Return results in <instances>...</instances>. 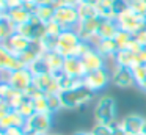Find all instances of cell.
Segmentation results:
<instances>
[{
    "label": "cell",
    "instance_id": "obj_1",
    "mask_svg": "<svg viewBox=\"0 0 146 135\" xmlns=\"http://www.w3.org/2000/svg\"><path fill=\"white\" fill-rule=\"evenodd\" d=\"M94 119L98 124L111 126L116 122V100L111 96H101L94 107Z\"/></svg>",
    "mask_w": 146,
    "mask_h": 135
},
{
    "label": "cell",
    "instance_id": "obj_2",
    "mask_svg": "<svg viewBox=\"0 0 146 135\" xmlns=\"http://www.w3.org/2000/svg\"><path fill=\"white\" fill-rule=\"evenodd\" d=\"M94 93L88 90L85 86H80L77 90H71V91H63L60 93L61 97V104H63V110H76L80 107L86 105L90 100L93 99Z\"/></svg>",
    "mask_w": 146,
    "mask_h": 135
},
{
    "label": "cell",
    "instance_id": "obj_3",
    "mask_svg": "<svg viewBox=\"0 0 146 135\" xmlns=\"http://www.w3.org/2000/svg\"><path fill=\"white\" fill-rule=\"evenodd\" d=\"M80 43H82V39H80V36L77 35L76 28H74V30H64L63 33L58 36L57 49L55 50H57L58 53H61L64 58L74 57L76 55V49Z\"/></svg>",
    "mask_w": 146,
    "mask_h": 135
},
{
    "label": "cell",
    "instance_id": "obj_4",
    "mask_svg": "<svg viewBox=\"0 0 146 135\" xmlns=\"http://www.w3.org/2000/svg\"><path fill=\"white\" fill-rule=\"evenodd\" d=\"M116 22H118V25H119V28L129 31L130 35H137L138 31H141L146 28V17L137 14V13L132 11L130 8L127 9V11H124L121 16H118Z\"/></svg>",
    "mask_w": 146,
    "mask_h": 135
},
{
    "label": "cell",
    "instance_id": "obj_5",
    "mask_svg": "<svg viewBox=\"0 0 146 135\" xmlns=\"http://www.w3.org/2000/svg\"><path fill=\"white\" fill-rule=\"evenodd\" d=\"M52 126H54V115L50 113H35L27 119V124L24 127L25 134L29 132H36L41 135H49Z\"/></svg>",
    "mask_w": 146,
    "mask_h": 135
},
{
    "label": "cell",
    "instance_id": "obj_6",
    "mask_svg": "<svg viewBox=\"0 0 146 135\" xmlns=\"http://www.w3.org/2000/svg\"><path fill=\"white\" fill-rule=\"evenodd\" d=\"M110 82H111V71L104 68L94 72H88L83 77V86L88 88L91 93H98V91L104 90Z\"/></svg>",
    "mask_w": 146,
    "mask_h": 135
},
{
    "label": "cell",
    "instance_id": "obj_7",
    "mask_svg": "<svg viewBox=\"0 0 146 135\" xmlns=\"http://www.w3.org/2000/svg\"><path fill=\"white\" fill-rule=\"evenodd\" d=\"M54 21H57L64 30H74V28L79 25V22H80L77 6L63 5V6H60V8H55Z\"/></svg>",
    "mask_w": 146,
    "mask_h": 135
},
{
    "label": "cell",
    "instance_id": "obj_8",
    "mask_svg": "<svg viewBox=\"0 0 146 135\" xmlns=\"http://www.w3.org/2000/svg\"><path fill=\"white\" fill-rule=\"evenodd\" d=\"M119 126L127 135H137V134H143L146 127V118L138 113H130V115L124 116L119 121Z\"/></svg>",
    "mask_w": 146,
    "mask_h": 135
},
{
    "label": "cell",
    "instance_id": "obj_9",
    "mask_svg": "<svg viewBox=\"0 0 146 135\" xmlns=\"http://www.w3.org/2000/svg\"><path fill=\"white\" fill-rule=\"evenodd\" d=\"M7 83H10L17 91H25L29 86L33 85V74L29 68L17 69V71L10 74V78H8Z\"/></svg>",
    "mask_w": 146,
    "mask_h": 135
},
{
    "label": "cell",
    "instance_id": "obj_10",
    "mask_svg": "<svg viewBox=\"0 0 146 135\" xmlns=\"http://www.w3.org/2000/svg\"><path fill=\"white\" fill-rule=\"evenodd\" d=\"M111 83L118 88H130L133 85H137L132 69L116 66V65H115L113 71H111Z\"/></svg>",
    "mask_w": 146,
    "mask_h": 135
},
{
    "label": "cell",
    "instance_id": "obj_11",
    "mask_svg": "<svg viewBox=\"0 0 146 135\" xmlns=\"http://www.w3.org/2000/svg\"><path fill=\"white\" fill-rule=\"evenodd\" d=\"M102 21H104V19L99 17V16L91 17V19H86V21H80L79 25L76 27V31L80 36V39L82 41H90L94 35H98V30H99V27H101Z\"/></svg>",
    "mask_w": 146,
    "mask_h": 135
},
{
    "label": "cell",
    "instance_id": "obj_12",
    "mask_svg": "<svg viewBox=\"0 0 146 135\" xmlns=\"http://www.w3.org/2000/svg\"><path fill=\"white\" fill-rule=\"evenodd\" d=\"M22 68H25V66L22 65V61L19 60V57L16 53L10 52L5 46H0V69L2 71L14 72Z\"/></svg>",
    "mask_w": 146,
    "mask_h": 135
},
{
    "label": "cell",
    "instance_id": "obj_13",
    "mask_svg": "<svg viewBox=\"0 0 146 135\" xmlns=\"http://www.w3.org/2000/svg\"><path fill=\"white\" fill-rule=\"evenodd\" d=\"M33 43H35V41H32V39H29V38L22 36L21 33H16V35H13L10 39L3 41L2 46H5L10 52L16 53V55H21L22 52L29 50L30 47L33 46Z\"/></svg>",
    "mask_w": 146,
    "mask_h": 135
},
{
    "label": "cell",
    "instance_id": "obj_14",
    "mask_svg": "<svg viewBox=\"0 0 146 135\" xmlns=\"http://www.w3.org/2000/svg\"><path fill=\"white\" fill-rule=\"evenodd\" d=\"M63 72L66 75H69V77H76V78H83L88 74L82 58H79V57H68V58H64Z\"/></svg>",
    "mask_w": 146,
    "mask_h": 135
},
{
    "label": "cell",
    "instance_id": "obj_15",
    "mask_svg": "<svg viewBox=\"0 0 146 135\" xmlns=\"http://www.w3.org/2000/svg\"><path fill=\"white\" fill-rule=\"evenodd\" d=\"M27 124V118H24L17 110H11V112L5 113V115H0V129L2 130H7L10 127H21L24 129Z\"/></svg>",
    "mask_w": 146,
    "mask_h": 135
},
{
    "label": "cell",
    "instance_id": "obj_16",
    "mask_svg": "<svg viewBox=\"0 0 146 135\" xmlns=\"http://www.w3.org/2000/svg\"><path fill=\"white\" fill-rule=\"evenodd\" d=\"M82 61H83V65H85L86 72H94V71H99V69L107 68V66H105L107 58L102 57L96 49H93L90 53H86V55L82 58Z\"/></svg>",
    "mask_w": 146,
    "mask_h": 135
},
{
    "label": "cell",
    "instance_id": "obj_17",
    "mask_svg": "<svg viewBox=\"0 0 146 135\" xmlns=\"http://www.w3.org/2000/svg\"><path fill=\"white\" fill-rule=\"evenodd\" d=\"M42 57H44L46 63H47V66H49V71H50L52 74L63 71L64 57L61 55V53H58L57 50H50V52H46Z\"/></svg>",
    "mask_w": 146,
    "mask_h": 135
},
{
    "label": "cell",
    "instance_id": "obj_18",
    "mask_svg": "<svg viewBox=\"0 0 146 135\" xmlns=\"http://www.w3.org/2000/svg\"><path fill=\"white\" fill-rule=\"evenodd\" d=\"M16 33H17V25L14 24L7 14L0 16V39H2V43L10 39V38Z\"/></svg>",
    "mask_w": 146,
    "mask_h": 135
},
{
    "label": "cell",
    "instance_id": "obj_19",
    "mask_svg": "<svg viewBox=\"0 0 146 135\" xmlns=\"http://www.w3.org/2000/svg\"><path fill=\"white\" fill-rule=\"evenodd\" d=\"M2 14H7L8 17L11 19V21L14 22V24L19 27V25L22 24H27V22L32 19V13L29 11V9H25L24 6H21V8H13V9H8L7 13H2Z\"/></svg>",
    "mask_w": 146,
    "mask_h": 135
},
{
    "label": "cell",
    "instance_id": "obj_20",
    "mask_svg": "<svg viewBox=\"0 0 146 135\" xmlns=\"http://www.w3.org/2000/svg\"><path fill=\"white\" fill-rule=\"evenodd\" d=\"M118 30H119V25H118L116 21H105L104 19L98 30V36L101 39H113L115 35L118 33Z\"/></svg>",
    "mask_w": 146,
    "mask_h": 135
},
{
    "label": "cell",
    "instance_id": "obj_21",
    "mask_svg": "<svg viewBox=\"0 0 146 135\" xmlns=\"http://www.w3.org/2000/svg\"><path fill=\"white\" fill-rule=\"evenodd\" d=\"M116 66H123V68H132L133 65H137V55L132 53L130 50L124 49V50H118L116 55L113 58Z\"/></svg>",
    "mask_w": 146,
    "mask_h": 135
},
{
    "label": "cell",
    "instance_id": "obj_22",
    "mask_svg": "<svg viewBox=\"0 0 146 135\" xmlns=\"http://www.w3.org/2000/svg\"><path fill=\"white\" fill-rule=\"evenodd\" d=\"M96 50L105 58H115L119 49H118V44L115 43V39H101L96 46Z\"/></svg>",
    "mask_w": 146,
    "mask_h": 135
},
{
    "label": "cell",
    "instance_id": "obj_23",
    "mask_svg": "<svg viewBox=\"0 0 146 135\" xmlns=\"http://www.w3.org/2000/svg\"><path fill=\"white\" fill-rule=\"evenodd\" d=\"M35 16L42 22V24H47V22L54 21L55 17V6L52 5H39L35 11Z\"/></svg>",
    "mask_w": 146,
    "mask_h": 135
},
{
    "label": "cell",
    "instance_id": "obj_24",
    "mask_svg": "<svg viewBox=\"0 0 146 135\" xmlns=\"http://www.w3.org/2000/svg\"><path fill=\"white\" fill-rule=\"evenodd\" d=\"M77 11H79V17L80 21H86V19H91L98 16V11H96V6L91 5L88 2H82L79 6H77Z\"/></svg>",
    "mask_w": 146,
    "mask_h": 135
},
{
    "label": "cell",
    "instance_id": "obj_25",
    "mask_svg": "<svg viewBox=\"0 0 146 135\" xmlns=\"http://www.w3.org/2000/svg\"><path fill=\"white\" fill-rule=\"evenodd\" d=\"M113 39H115V43L118 44V49H119V50H124V49H127V46L130 44V41L133 39V35H130L129 31L119 28V30H118V33L115 35Z\"/></svg>",
    "mask_w": 146,
    "mask_h": 135
},
{
    "label": "cell",
    "instance_id": "obj_26",
    "mask_svg": "<svg viewBox=\"0 0 146 135\" xmlns=\"http://www.w3.org/2000/svg\"><path fill=\"white\" fill-rule=\"evenodd\" d=\"M16 110L24 116V118H27V119H29L30 116H33V115L36 113V110H35V104H33V100L30 99V97H25V99H24V102L21 104V105L17 107Z\"/></svg>",
    "mask_w": 146,
    "mask_h": 135
},
{
    "label": "cell",
    "instance_id": "obj_27",
    "mask_svg": "<svg viewBox=\"0 0 146 135\" xmlns=\"http://www.w3.org/2000/svg\"><path fill=\"white\" fill-rule=\"evenodd\" d=\"M29 69L32 71V74H33V75L47 74V72H50V71H49L47 63H46V60H44V57H39V58L36 60V61H33L32 65L29 66Z\"/></svg>",
    "mask_w": 146,
    "mask_h": 135
},
{
    "label": "cell",
    "instance_id": "obj_28",
    "mask_svg": "<svg viewBox=\"0 0 146 135\" xmlns=\"http://www.w3.org/2000/svg\"><path fill=\"white\" fill-rule=\"evenodd\" d=\"M130 69L133 72V77H135V83L138 86H141L146 82V66L145 65H133Z\"/></svg>",
    "mask_w": 146,
    "mask_h": 135
},
{
    "label": "cell",
    "instance_id": "obj_29",
    "mask_svg": "<svg viewBox=\"0 0 146 135\" xmlns=\"http://www.w3.org/2000/svg\"><path fill=\"white\" fill-rule=\"evenodd\" d=\"M49 100V107H50V113L55 115V113L61 112L63 110V104H61V97L60 94H46Z\"/></svg>",
    "mask_w": 146,
    "mask_h": 135
},
{
    "label": "cell",
    "instance_id": "obj_30",
    "mask_svg": "<svg viewBox=\"0 0 146 135\" xmlns=\"http://www.w3.org/2000/svg\"><path fill=\"white\" fill-rule=\"evenodd\" d=\"M32 100H33V104H35L36 113H50V107H49L47 96H41V97H36V99H32Z\"/></svg>",
    "mask_w": 146,
    "mask_h": 135
},
{
    "label": "cell",
    "instance_id": "obj_31",
    "mask_svg": "<svg viewBox=\"0 0 146 135\" xmlns=\"http://www.w3.org/2000/svg\"><path fill=\"white\" fill-rule=\"evenodd\" d=\"M63 31H64V28L61 27L57 21H50V22H47V24H46V35H49V36L58 38L61 33H63Z\"/></svg>",
    "mask_w": 146,
    "mask_h": 135
},
{
    "label": "cell",
    "instance_id": "obj_32",
    "mask_svg": "<svg viewBox=\"0 0 146 135\" xmlns=\"http://www.w3.org/2000/svg\"><path fill=\"white\" fill-rule=\"evenodd\" d=\"M90 132H91L93 135H113V126H108V124H98V122H96Z\"/></svg>",
    "mask_w": 146,
    "mask_h": 135
},
{
    "label": "cell",
    "instance_id": "obj_33",
    "mask_svg": "<svg viewBox=\"0 0 146 135\" xmlns=\"http://www.w3.org/2000/svg\"><path fill=\"white\" fill-rule=\"evenodd\" d=\"M141 49H143V46L135 39V38H133V39L130 41V44L127 46V50H130V52L135 53V55H137V53H140V50H141Z\"/></svg>",
    "mask_w": 146,
    "mask_h": 135
},
{
    "label": "cell",
    "instance_id": "obj_34",
    "mask_svg": "<svg viewBox=\"0 0 146 135\" xmlns=\"http://www.w3.org/2000/svg\"><path fill=\"white\" fill-rule=\"evenodd\" d=\"M72 135H93V134L88 130H77V132H74Z\"/></svg>",
    "mask_w": 146,
    "mask_h": 135
},
{
    "label": "cell",
    "instance_id": "obj_35",
    "mask_svg": "<svg viewBox=\"0 0 146 135\" xmlns=\"http://www.w3.org/2000/svg\"><path fill=\"white\" fill-rule=\"evenodd\" d=\"M58 0H44V5H52V6H55V3H57Z\"/></svg>",
    "mask_w": 146,
    "mask_h": 135
},
{
    "label": "cell",
    "instance_id": "obj_36",
    "mask_svg": "<svg viewBox=\"0 0 146 135\" xmlns=\"http://www.w3.org/2000/svg\"><path fill=\"white\" fill-rule=\"evenodd\" d=\"M140 88H141V90H143V91H145V93H146V82H145V83H143V85H141V86H140Z\"/></svg>",
    "mask_w": 146,
    "mask_h": 135
},
{
    "label": "cell",
    "instance_id": "obj_37",
    "mask_svg": "<svg viewBox=\"0 0 146 135\" xmlns=\"http://www.w3.org/2000/svg\"><path fill=\"white\" fill-rule=\"evenodd\" d=\"M143 135H146V127H145V130H143Z\"/></svg>",
    "mask_w": 146,
    "mask_h": 135
},
{
    "label": "cell",
    "instance_id": "obj_38",
    "mask_svg": "<svg viewBox=\"0 0 146 135\" xmlns=\"http://www.w3.org/2000/svg\"><path fill=\"white\" fill-rule=\"evenodd\" d=\"M137 135H143V134H137Z\"/></svg>",
    "mask_w": 146,
    "mask_h": 135
},
{
    "label": "cell",
    "instance_id": "obj_39",
    "mask_svg": "<svg viewBox=\"0 0 146 135\" xmlns=\"http://www.w3.org/2000/svg\"><path fill=\"white\" fill-rule=\"evenodd\" d=\"M129 2H133V0H129Z\"/></svg>",
    "mask_w": 146,
    "mask_h": 135
}]
</instances>
